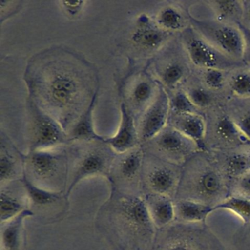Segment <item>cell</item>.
Wrapping results in <instances>:
<instances>
[{
    "label": "cell",
    "mask_w": 250,
    "mask_h": 250,
    "mask_svg": "<svg viewBox=\"0 0 250 250\" xmlns=\"http://www.w3.org/2000/svg\"><path fill=\"white\" fill-rule=\"evenodd\" d=\"M171 108L176 115L195 113L196 106L190 100L187 93L178 92L174 95L172 100L169 101Z\"/></svg>",
    "instance_id": "31"
},
{
    "label": "cell",
    "mask_w": 250,
    "mask_h": 250,
    "mask_svg": "<svg viewBox=\"0 0 250 250\" xmlns=\"http://www.w3.org/2000/svg\"><path fill=\"white\" fill-rule=\"evenodd\" d=\"M156 23L167 33L178 32L185 27L186 20L180 10L174 6L164 7L158 13Z\"/></svg>",
    "instance_id": "24"
},
{
    "label": "cell",
    "mask_w": 250,
    "mask_h": 250,
    "mask_svg": "<svg viewBox=\"0 0 250 250\" xmlns=\"http://www.w3.org/2000/svg\"><path fill=\"white\" fill-rule=\"evenodd\" d=\"M231 91L238 97L250 96V71H240L232 76L229 82Z\"/></svg>",
    "instance_id": "30"
},
{
    "label": "cell",
    "mask_w": 250,
    "mask_h": 250,
    "mask_svg": "<svg viewBox=\"0 0 250 250\" xmlns=\"http://www.w3.org/2000/svg\"><path fill=\"white\" fill-rule=\"evenodd\" d=\"M239 133L236 124L228 117H222L216 124V134L222 141L233 143L238 139Z\"/></svg>",
    "instance_id": "29"
},
{
    "label": "cell",
    "mask_w": 250,
    "mask_h": 250,
    "mask_svg": "<svg viewBox=\"0 0 250 250\" xmlns=\"http://www.w3.org/2000/svg\"><path fill=\"white\" fill-rule=\"evenodd\" d=\"M84 1H61V7L65 14L69 17H77L84 8Z\"/></svg>",
    "instance_id": "36"
},
{
    "label": "cell",
    "mask_w": 250,
    "mask_h": 250,
    "mask_svg": "<svg viewBox=\"0 0 250 250\" xmlns=\"http://www.w3.org/2000/svg\"><path fill=\"white\" fill-rule=\"evenodd\" d=\"M21 2H14V1H0V9H1V23L4 20L9 18L13 14H16L21 8Z\"/></svg>",
    "instance_id": "37"
},
{
    "label": "cell",
    "mask_w": 250,
    "mask_h": 250,
    "mask_svg": "<svg viewBox=\"0 0 250 250\" xmlns=\"http://www.w3.org/2000/svg\"><path fill=\"white\" fill-rule=\"evenodd\" d=\"M235 250H250V223L244 224L232 238Z\"/></svg>",
    "instance_id": "34"
},
{
    "label": "cell",
    "mask_w": 250,
    "mask_h": 250,
    "mask_svg": "<svg viewBox=\"0 0 250 250\" xmlns=\"http://www.w3.org/2000/svg\"><path fill=\"white\" fill-rule=\"evenodd\" d=\"M95 101L88 109L79 118L68 133L70 142L93 141L101 140L102 137L98 135L93 126V110Z\"/></svg>",
    "instance_id": "23"
},
{
    "label": "cell",
    "mask_w": 250,
    "mask_h": 250,
    "mask_svg": "<svg viewBox=\"0 0 250 250\" xmlns=\"http://www.w3.org/2000/svg\"><path fill=\"white\" fill-rule=\"evenodd\" d=\"M169 33L161 29L156 21L150 17L141 16L130 36L134 46L143 52H152L158 50L167 40Z\"/></svg>",
    "instance_id": "13"
},
{
    "label": "cell",
    "mask_w": 250,
    "mask_h": 250,
    "mask_svg": "<svg viewBox=\"0 0 250 250\" xmlns=\"http://www.w3.org/2000/svg\"><path fill=\"white\" fill-rule=\"evenodd\" d=\"M213 8L219 22L228 24V21L243 17L244 3L239 1H210L208 2Z\"/></svg>",
    "instance_id": "25"
},
{
    "label": "cell",
    "mask_w": 250,
    "mask_h": 250,
    "mask_svg": "<svg viewBox=\"0 0 250 250\" xmlns=\"http://www.w3.org/2000/svg\"><path fill=\"white\" fill-rule=\"evenodd\" d=\"M77 147L73 148L77 155L76 166L72 181L67 188L65 199L76 186L82 181L96 175H104L112 169L117 154L110 146L105 143L104 137L93 141L73 142Z\"/></svg>",
    "instance_id": "4"
},
{
    "label": "cell",
    "mask_w": 250,
    "mask_h": 250,
    "mask_svg": "<svg viewBox=\"0 0 250 250\" xmlns=\"http://www.w3.org/2000/svg\"><path fill=\"white\" fill-rule=\"evenodd\" d=\"M34 215L31 209L27 208L15 219L2 224L1 250H20L24 221Z\"/></svg>",
    "instance_id": "21"
},
{
    "label": "cell",
    "mask_w": 250,
    "mask_h": 250,
    "mask_svg": "<svg viewBox=\"0 0 250 250\" xmlns=\"http://www.w3.org/2000/svg\"><path fill=\"white\" fill-rule=\"evenodd\" d=\"M147 143L153 147V151H156V154L153 156L180 167L184 166L194 156L197 147L191 140L173 127H165Z\"/></svg>",
    "instance_id": "8"
},
{
    "label": "cell",
    "mask_w": 250,
    "mask_h": 250,
    "mask_svg": "<svg viewBox=\"0 0 250 250\" xmlns=\"http://www.w3.org/2000/svg\"><path fill=\"white\" fill-rule=\"evenodd\" d=\"M217 210H229L238 216L243 223H250V200L229 196L214 208V211Z\"/></svg>",
    "instance_id": "27"
},
{
    "label": "cell",
    "mask_w": 250,
    "mask_h": 250,
    "mask_svg": "<svg viewBox=\"0 0 250 250\" xmlns=\"http://www.w3.org/2000/svg\"><path fill=\"white\" fill-rule=\"evenodd\" d=\"M119 157H115L112 164V169H116L118 176L126 182H131L134 180L141 178L144 162V149L141 146L123 153L118 154Z\"/></svg>",
    "instance_id": "16"
},
{
    "label": "cell",
    "mask_w": 250,
    "mask_h": 250,
    "mask_svg": "<svg viewBox=\"0 0 250 250\" xmlns=\"http://www.w3.org/2000/svg\"><path fill=\"white\" fill-rule=\"evenodd\" d=\"M151 250H227L206 222L175 221L157 230Z\"/></svg>",
    "instance_id": "3"
},
{
    "label": "cell",
    "mask_w": 250,
    "mask_h": 250,
    "mask_svg": "<svg viewBox=\"0 0 250 250\" xmlns=\"http://www.w3.org/2000/svg\"><path fill=\"white\" fill-rule=\"evenodd\" d=\"M184 77V67L178 62L167 64L161 71V81L168 88H175L181 83Z\"/></svg>",
    "instance_id": "28"
},
{
    "label": "cell",
    "mask_w": 250,
    "mask_h": 250,
    "mask_svg": "<svg viewBox=\"0 0 250 250\" xmlns=\"http://www.w3.org/2000/svg\"><path fill=\"white\" fill-rule=\"evenodd\" d=\"M20 181L29 203L35 207H48L61 201V199L64 197L62 191L50 189L39 185L29 179L24 172Z\"/></svg>",
    "instance_id": "19"
},
{
    "label": "cell",
    "mask_w": 250,
    "mask_h": 250,
    "mask_svg": "<svg viewBox=\"0 0 250 250\" xmlns=\"http://www.w3.org/2000/svg\"><path fill=\"white\" fill-rule=\"evenodd\" d=\"M29 142L30 150H48L62 147L70 143L68 134L52 115L29 99Z\"/></svg>",
    "instance_id": "5"
},
{
    "label": "cell",
    "mask_w": 250,
    "mask_h": 250,
    "mask_svg": "<svg viewBox=\"0 0 250 250\" xmlns=\"http://www.w3.org/2000/svg\"><path fill=\"white\" fill-rule=\"evenodd\" d=\"M145 201L150 219L156 229H163L175 222L174 200L167 196L145 194Z\"/></svg>",
    "instance_id": "15"
},
{
    "label": "cell",
    "mask_w": 250,
    "mask_h": 250,
    "mask_svg": "<svg viewBox=\"0 0 250 250\" xmlns=\"http://www.w3.org/2000/svg\"><path fill=\"white\" fill-rule=\"evenodd\" d=\"M196 32L211 46L231 59H241L246 50L242 31L225 23L194 21Z\"/></svg>",
    "instance_id": "7"
},
{
    "label": "cell",
    "mask_w": 250,
    "mask_h": 250,
    "mask_svg": "<svg viewBox=\"0 0 250 250\" xmlns=\"http://www.w3.org/2000/svg\"><path fill=\"white\" fill-rule=\"evenodd\" d=\"M20 167L24 168V156L13 146L6 136H1L0 153V180L8 183L15 179Z\"/></svg>",
    "instance_id": "17"
},
{
    "label": "cell",
    "mask_w": 250,
    "mask_h": 250,
    "mask_svg": "<svg viewBox=\"0 0 250 250\" xmlns=\"http://www.w3.org/2000/svg\"><path fill=\"white\" fill-rule=\"evenodd\" d=\"M244 3V12H243V17L245 21L249 24V27L250 29V2H243Z\"/></svg>",
    "instance_id": "39"
},
{
    "label": "cell",
    "mask_w": 250,
    "mask_h": 250,
    "mask_svg": "<svg viewBox=\"0 0 250 250\" xmlns=\"http://www.w3.org/2000/svg\"><path fill=\"white\" fill-rule=\"evenodd\" d=\"M203 80L206 86L213 90H219L225 84L223 71L219 69H207L203 74Z\"/></svg>",
    "instance_id": "35"
},
{
    "label": "cell",
    "mask_w": 250,
    "mask_h": 250,
    "mask_svg": "<svg viewBox=\"0 0 250 250\" xmlns=\"http://www.w3.org/2000/svg\"><path fill=\"white\" fill-rule=\"evenodd\" d=\"M229 180L216 162L191 157L182 167L174 200H188L215 207L229 195Z\"/></svg>",
    "instance_id": "2"
},
{
    "label": "cell",
    "mask_w": 250,
    "mask_h": 250,
    "mask_svg": "<svg viewBox=\"0 0 250 250\" xmlns=\"http://www.w3.org/2000/svg\"><path fill=\"white\" fill-rule=\"evenodd\" d=\"M170 104L165 89L159 88L151 104L140 118L137 124L140 141L147 143L166 127Z\"/></svg>",
    "instance_id": "11"
},
{
    "label": "cell",
    "mask_w": 250,
    "mask_h": 250,
    "mask_svg": "<svg viewBox=\"0 0 250 250\" xmlns=\"http://www.w3.org/2000/svg\"><path fill=\"white\" fill-rule=\"evenodd\" d=\"M49 59L36 60L30 65V98L67 130L96 100V94H92V80L84 66L61 55Z\"/></svg>",
    "instance_id": "1"
},
{
    "label": "cell",
    "mask_w": 250,
    "mask_h": 250,
    "mask_svg": "<svg viewBox=\"0 0 250 250\" xmlns=\"http://www.w3.org/2000/svg\"><path fill=\"white\" fill-rule=\"evenodd\" d=\"M216 163L230 182L250 170V153L233 152Z\"/></svg>",
    "instance_id": "22"
},
{
    "label": "cell",
    "mask_w": 250,
    "mask_h": 250,
    "mask_svg": "<svg viewBox=\"0 0 250 250\" xmlns=\"http://www.w3.org/2000/svg\"><path fill=\"white\" fill-rule=\"evenodd\" d=\"M175 221L185 223L206 222L208 216L214 211L211 206L188 200H174Z\"/></svg>",
    "instance_id": "20"
},
{
    "label": "cell",
    "mask_w": 250,
    "mask_h": 250,
    "mask_svg": "<svg viewBox=\"0 0 250 250\" xmlns=\"http://www.w3.org/2000/svg\"><path fill=\"white\" fill-rule=\"evenodd\" d=\"M242 33L244 35V39H245L246 46L248 45L250 49V29L242 27Z\"/></svg>",
    "instance_id": "40"
},
{
    "label": "cell",
    "mask_w": 250,
    "mask_h": 250,
    "mask_svg": "<svg viewBox=\"0 0 250 250\" xmlns=\"http://www.w3.org/2000/svg\"><path fill=\"white\" fill-rule=\"evenodd\" d=\"M173 128L191 140L198 148H205L203 140L206 134V125L200 115L196 113L177 115Z\"/></svg>",
    "instance_id": "18"
},
{
    "label": "cell",
    "mask_w": 250,
    "mask_h": 250,
    "mask_svg": "<svg viewBox=\"0 0 250 250\" xmlns=\"http://www.w3.org/2000/svg\"><path fill=\"white\" fill-rule=\"evenodd\" d=\"M24 203L16 196L2 190L0 194V222L6 223L21 214L26 210Z\"/></svg>",
    "instance_id": "26"
},
{
    "label": "cell",
    "mask_w": 250,
    "mask_h": 250,
    "mask_svg": "<svg viewBox=\"0 0 250 250\" xmlns=\"http://www.w3.org/2000/svg\"><path fill=\"white\" fill-rule=\"evenodd\" d=\"M68 156L62 147L30 150L24 156V172L36 179L46 181L65 173Z\"/></svg>",
    "instance_id": "9"
},
{
    "label": "cell",
    "mask_w": 250,
    "mask_h": 250,
    "mask_svg": "<svg viewBox=\"0 0 250 250\" xmlns=\"http://www.w3.org/2000/svg\"><path fill=\"white\" fill-rule=\"evenodd\" d=\"M229 196L250 200V170L230 181Z\"/></svg>",
    "instance_id": "32"
},
{
    "label": "cell",
    "mask_w": 250,
    "mask_h": 250,
    "mask_svg": "<svg viewBox=\"0 0 250 250\" xmlns=\"http://www.w3.org/2000/svg\"><path fill=\"white\" fill-rule=\"evenodd\" d=\"M190 100L196 107H206L211 104V94L203 87H194L187 93Z\"/></svg>",
    "instance_id": "33"
},
{
    "label": "cell",
    "mask_w": 250,
    "mask_h": 250,
    "mask_svg": "<svg viewBox=\"0 0 250 250\" xmlns=\"http://www.w3.org/2000/svg\"><path fill=\"white\" fill-rule=\"evenodd\" d=\"M121 123L116 134L113 137H104L105 143L116 154H123L140 146L135 119L124 102L121 104Z\"/></svg>",
    "instance_id": "14"
},
{
    "label": "cell",
    "mask_w": 250,
    "mask_h": 250,
    "mask_svg": "<svg viewBox=\"0 0 250 250\" xmlns=\"http://www.w3.org/2000/svg\"><path fill=\"white\" fill-rule=\"evenodd\" d=\"M145 155L141 178L147 189L146 194L167 196L175 199L181 179L182 167L149 154Z\"/></svg>",
    "instance_id": "6"
},
{
    "label": "cell",
    "mask_w": 250,
    "mask_h": 250,
    "mask_svg": "<svg viewBox=\"0 0 250 250\" xmlns=\"http://www.w3.org/2000/svg\"><path fill=\"white\" fill-rule=\"evenodd\" d=\"M154 83L144 74L137 75L131 81L128 92L125 106L129 109L135 121L141 118L146 109L151 104L157 95Z\"/></svg>",
    "instance_id": "12"
},
{
    "label": "cell",
    "mask_w": 250,
    "mask_h": 250,
    "mask_svg": "<svg viewBox=\"0 0 250 250\" xmlns=\"http://www.w3.org/2000/svg\"><path fill=\"white\" fill-rule=\"evenodd\" d=\"M184 46L191 62L199 68L219 69L232 66L233 61L225 56L206 42L197 32L187 30L184 36Z\"/></svg>",
    "instance_id": "10"
},
{
    "label": "cell",
    "mask_w": 250,
    "mask_h": 250,
    "mask_svg": "<svg viewBox=\"0 0 250 250\" xmlns=\"http://www.w3.org/2000/svg\"><path fill=\"white\" fill-rule=\"evenodd\" d=\"M241 134L250 142V112H247L238 123H235Z\"/></svg>",
    "instance_id": "38"
}]
</instances>
